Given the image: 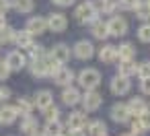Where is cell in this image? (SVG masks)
Returning <instances> with one entry per match:
<instances>
[{
  "label": "cell",
  "mask_w": 150,
  "mask_h": 136,
  "mask_svg": "<svg viewBox=\"0 0 150 136\" xmlns=\"http://www.w3.org/2000/svg\"><path fill=\"white\" fill-rule=\"evenodd\" d=\"M74 17H76V21H78V23L86 25V23H95V21H97L99 11L95 9V4H93V2H82V4H78V6H76Z\"/></svg>",
  "instance_id": "1"
},
{
  "label": "cell",
  "mask_w": 150,
  "mask_h": 136,
  "mask_svg": "<svg viewBox=\"0 0 150 136\" xmlns=\"http://www.w3.org/2000/svg\"><path fill=\"white\" fill-rule=\"evenodd\" d=\"M78 83L80 87H84L86 91H95L99 85H101V72L97 68H84L80 74H78Z\"/></svg>",
  "instance_id": "2"
},
{
  "label": "cell",
  "mask_w": 150,
  "mask_h": 136,
  "mask_svg": "<svg viewBox=\"0 0 150 136\" xmlns=\"http://www.w3.org/2000/svg\"><path fill=\"white\" fill-rule=\"evenodd\" d=\"M107 31H109V35H113V37L125 35V33H127V21H125L123 17L115 15V17H111V19L107 21Z\"/></svg>",
  "instance_id": "3"
},
{
  "label": "cell",
  "mask_w": 150,
  "mask_h": 136,
  "mask_svg": "<svg viewBox=\"0 0 150 136\" xmlns=\"http://www.w3.org/2000/svg\"><path fill=\"white\" fill-rule=\"evenodd\" d=\"M50 60H54L56 64H66L68 60H70V48L66 46V43H58V46H54V50L50 52Z\"/></svg>",
  "instance_id": "4"
},
{
  "label": "cell",
  "mask_w": 150,
  "mask_h": 136,
  "mask_svg": "<svg viewBox=\"0 0 150 136\" xmlns=\"http://www.w3.org/2000/svg\"><path fill=\"white\" fill-rule=\"evenodd\" d=\"M4 62H6L8 70H21L27 64V58H25V54L21 50H13V52H8V56H6Z\"/></svg>",
  "instance_id": "5"
},
{
  "label": "cell",
  "mask_w": 150,
  "mask_h": 136,
  "mask_svg": "<svg viewBox=\"0 0 150 136\" xmlns=\"http://www.w3.org/2000/svg\"><path fill=\"white\" fill-rule=\"evenodd\" d=\"M80 101H82V105H84L86 111H95V109H99V105L103 103V95L97 93V91H86Z\"/></svg>",
  "instance_id": "6"
},
{
  "label": "cell",
  "mask_w": 150,
  "mask_h": 136,
  "mask_svg": "<svg viewBox=\"0 0 150 136\" xmlns=\"http://www.w3.org/2000/svg\"><path fill=\"white\" fill-rule=\"evenodd\" d=\"M129 89H132V80H129V78L119 76V74H115V76L111 78V93H115V95H125V93H129Z\"/></svg>",
  "instance_id": "7"
},
{
  "label": "cell",
  "mask_w": 150,
  "mask_h": 136,
  "mask_svg": "<svg viewBox=\"0 0 150 136\" xmlns=\"http://www.w3.org/2000/svg\"><path fill=\"white\" fill-rule=\"evenodd\" d=\"M129 117H132V113H129L125 103H113V107H111V120L113 122L125 124V122H129Z\"/></svg>",
  "instance_id": "8"
},
{
  "label": "cell",
  "mask_w": 150,
  "mask_h": 136,
  "mask_svg": "<svg viewBox=\"0 0 150 136\" xmlns=\"http://www.w3.org/2000/svg\"><path fill=\"white\" fill-rule=\"evenodd\" d=\"M66 27H68V19H66V15H62V13H54V15H50V19H47V29H52L54 33H62Z\"/></svg>",
  "instance_id": "9"
},
{
  "label": "cell",
  "mask_w": 150,
  "mask_h": 136,
  "mask_svg": "<svg viewBox=\"0 0 150 136\" xmlns=\"http://www.w3.org/2000/svg\"><path fill=\"white\" fill-rule=\"evenodd\" d=\"M25 31H29L31 35H41V33H45L47 31V19H43V17H31L29 21H27V29Z\"/></svg>",
  "instance_id": "10"
},
{
  "label": "cell",
  "mask_w": 150,
  "mask_h": 136,
  "mask_svg": "<svg viewBox=\"0 0 150 136\" xmlns=\"http://www.w3.org/2000/svg\"><path fill=\"white\" fill-rule=\"evenodd\" d=\"M74 80V72L66 66H60L56 72H54V83L60 85V87H70V83Z\"/></svg>",
  "instance_id": "11"
},
{
  "label": "cell",
  "mask_w": 150,
  "mask_h": 136,
  "mask_svg": "<svg viewBox=\"0 0 150 136\" xmlns=\"http://www.w3.org/2000/svg\"><path fill=\"white\" fill-rule=\"evenodd\" d=\"M74 56L76 58H80V60H88V58H93L95 56V48H93V43L91 41H78L76 46H74Z\"/></svg>",
  "instance_id": "12"
},
{
  "label": "cell",
  "mask_w": 150,
  "mask_h": 136,
  "mask_svg": "<svg viewBox=\"0 0 150 136\" xmlns=\"http://www.w3.org/2000/svg\"><path fill=\"white\" fill-rule=\"evenodd\" d=\"M17 117H19V113H17L15 105H2V107H0V124H2V126L15 124Z\"/></svg>",
  "instance_id": "13"
},
{
  "label": "cell",
  "mask_w": 150,
  "mask_h": 136,
  "mask_svg": "<svg viewBox=\"0 0 150 136\" xmlns=\"http://www.w3.org/2000/svg\"><path fill=\"white\" fill-rule=\"evenodd\" d=\"M84 126H86V115H84L82 111H72V113L68 115V128H70V132L82 130Z\"/></svg>",
  "instance_id": "14"
},
{
  "label": "cell",
  "mask_w": 150,
  "mask_h": 136,
  "mask_svg": "<svg viewBox=\"0 0 150 136\" xmlns=\"http://www.w3.org/2000/svg\"><path fill=\"white\" fill-rule=\"evenodd\" d=\"M99 60L103 64H113L117 60V46H103L99 50Z\"/></svg>",
  "instance_id": "15"
},
{
  "label": "cell",
  "mask_w": 150,
  "mask_h": 136,
  "mask_svg": "<svg viewBox=\"0 0 150 136\" xmlns=\"http://www.w3.org/2000/svg\"><path fill=\"white\" fill-rule=\"evenodd\" d=\"M80 99H82V95L78 93L76 87H66V89L62 91V101H64L66 105H76Z\"/></svg>",
  "instance_id": "16"
},
{
  "label": "cell",
  "mask_w": 150,
  "mask_h": 136,
  "mask_svg": "<svg viewBox=\"0 0 150 136\" xmlns=\"http://www.w3.org/2000/svg\"><path fill=\"white\" fill-rule=\"evenodd\" d=\"M35 105H37L39 109L52 107V105H54V95H52L50 91H39V93L35 95Z\"/></svg>",
  "instance_id": "17"
},
{
  "label": "cell",
  "mask_w": 150,
  "mask_h": 136,
  "mask_svg": "<svg viewBox=\"0 0 150 136\" xmlns=\"http://www.w3.org/2000/svg\"><path fill=\"white\" fill-rule=\"evenodd\" d=\"M125 105H127V109H129V113H132V115H140V113L148 107V105H146V101H144L142 97H132Z\"/></svg>",
  "instance_id": "18"
},
{
  "label": "cell",
  "mask_w": 150,
  "mask_h": 136,
  "mask_svg": "<svg viewBox=\"0 0 150 136\" xmlns=\"http://www.w3.org/2000/svg\"><path fill=\"white\" fill-rule=\"evenodd\" d=\"M117 74L119 76H125V78H129L132 74H136V62L134 60H121L119 64H117Z\"/></svg>",
  "instance_id": "19"
},
{
  "label": "cell",
  "mask_w": 150,
  "mask_h": 136,
  "mask_svg": "<svg viewBox=\"0 0 150 136\" xmlns=\"http://www.w3.org/2000/svg\"><path fill=\"white\" fill-rule=\"evenodd\" d=\"M15 43L19 46V48H31L33 46V35L29 33V31H17L15 33Z\"/></svg>",
  "instance_id": "20"
},
{
  "label": "cell",
  "mask_w": 150,
  "mask_h": 136,
  "mask_svg": "<svg viewBox=\"0 0 150 136\" xmlns=\"http://www.w3.org/2000/svg\"><path fill=\"white\" fill-rule=\"evenodd\" d=\"M134 56H136V48L129 41H125L117 48V58L119 60H134Z\"/></svg>",
  "instance_id": "21"
},
{
  "label": "cell",
  "mask_w": 150,
  "mask_h": 136,
  "mask_svg": "<svg viewBox=\"0 0 150 136\" xmlns=\"http://www.w3.org/2000/svg\"><path fill=\"white\" fill-rule=\"evenodd\" d=\"M88 136H107V126L101 120L88 122Z\"/></svg>",
  "instance_id": "22"
},
{
  "label": "cell",
  "mask_w": 150,
  "mask_h": 136,
  "mask_svg": "<svg viewBox=\"0 0 150 136\" xmlns=\"http://www.w3.org/2000/svg\"><path fill=\"white\" fill-rule=\"evenodd\" d=\"M95 9L99 11V13H105V15H109V13H113L115 9H117V2L115 0H95Z\"/></svg>",
  "instance_id": "23"
},
{
  "label": "cell",
  "mask_w": 150,
  "mask_h": 136,
  "mask_svg": "<svg viewBox=\"0 0 150 136\" xmlns=\"http://www.w3.org/2000/svg\"><path fill=\"white\" fill-rule=\"evenodd\" d=\"M37 128H39V124H37V120H35V117L25 115V117L21 120V130H23V132H27V134H35V132H37Z\"/></svg>",
  "instance_id": "24"
},
{
  "label": "cell",
  "mask_w": 150,
  "mask_h": 136,
  "mask_svg": "<svg viewBox=\"0 0 150 136\" xmlns=\"http://www.w3.org/2000/svg\"><path fill=\"white\" fill-rule=\"evenodd\" d=\"M11 6L17 11V13H31L33 11V0H13Z\"/></svg>",
  "instance_id": "25"
},
{
  "label": "cell",
  "mask_w": 150,
  "mask_h": 136,
  "mask_svg": "<svg viewBox=\"0 0 150 136\" xmlns=\"http://www.w3.org/2000/svg\"><path fill=\"white\" fill-rule=\"evenodd\" d=\"M15 109H17V113H21V115L25 117V115H31V109H33V103H31L29 99H25V97H21V99L17 101V105H15Z\"/></svg>",
  "instance_id": "26"
},
{
  "label": "cell",
  "mask_w": 150,
  "mask_h": 136,
  "mask_svg": "<svg viewBox=\"0 0 150 136\" xmlns=\"http://www.w3.org/2000/svg\"><path fill=\"white\" fill-rule=\"evenodd\" d=\"M93 35H95L97 39H105V37H109L107 23H103V21H95V23H93Z\"/></svg>",
  "instance_id": "27"
},
{
  "label": "cell",
  "mask_w": 150,
  "mask_h": 136,
  "mask_svg": "<svg viewBox=\"0 0 150 136\" xmlns=\"http://www.w3.org/2000/svg\"><path fill=\"white\" fill-rule=\"evenodd\" d=\"M134 13H136V17H138L140 21H150V4H148V2H140Z\"/></svg>",
  "instance_id": "28"
},
{
  "label": "cell",
  "mask_w": 150,
  "mask_h": 136,
  "mask_svg": "<svg viewBox=\"0 0 150 136\" xmlns=\"http://www.w3.org/2000/svg\"><path fill=\"white\" fill-rule=\"evenodd\" d=\"M43 134L45 136H62V124L60 122H47Z\"/></svg>",
  "instance_id": "29"
},
{
  "label": "cell",
  "mask_w": 150,
  "mask_h": 136,
  "mask_svg": "<svg viewBox=\"0 0 150 136\" xmlns=\"http://www.w3.org/2000/svg\"><path fill=\"white\" fill-rule=\"evenodd\" d=\"M136 74L140 76V80H144V78H150V60H146V62H140V64L136 66Z\"/></svg>",
  "instance_id": "30"
},
{
  "label": "cell",
  "mask_w": 150,
  "mask_h": 136,
  "mask_svg": "<svg viewBox=\"0 0 150 136\" xmlns=\"http://www.w3.org/2000/svg\"><path fill=\"white\" fill-rule=\"evenodd\" d=\"M129 126H132V132H129V134H134V136H140V134H144V132H146V130H144V126L140 124L138 115H132V117H129Z\"/></svg>",
  "instance_id": "31"
},
{
  "label": "cell",
  "mask_w": 150,
  "mask_h": 136,
  "mask_svg": "<svg viewBox=\"0 0 150 136\" xmlns=\"http://www.w3.org/2000/svg\"><path fill=\"white\" fill-rule=\"evenodd\" d=\"M138 39L144 41V43H150V23H144L138 29Z\"/></svg>",
  "instance_id": "32"
},
{
  "label": "cell",
  "mask_w": 150,
  "mask_h": 136,
  "mask_svg": "<svg viewBox=\"0 0 150 136\" xmlns=\"http://www.w3.org/2000/svg\"><path fill=\"white\" fill-rule=\"evenodd\" d=\"M15 33H17V31H15L13 27H8V25H6L2 31H0V41H4V43H8V41H15Z\"/></svg>",
  "instance_id": "33"
},
{
  "label": "cell",
  "mask_w": 150,
  "mask_h": 136,
  "mask_svg": "<svg viewBox=\"0 0 150 136\" xmlns=\"http://www.w3.org/2000/svg\"><path fill=\"white\" fill-rule=\"evenodd\" d=\"M142 2V0H119L117 6L123 9V11H136V6Z\"/></svg>",
  "instance_id": "34"
},
{
  "label": "cell",
  "mask_w": 150,
  "mask_h": 136,
  "mask_svg": "<svg viewBox=\"0 0 150 136\" xmlns=\"http://www.w3.org/2000/svg\"><path fill=\"white\" fill-rule=\"evenodd\" d=\"M29 52H31V58L33 60H41V58H45V50H43V46H31L29 48Z\"/></svg>",
  "instance_id": "35"
},
{
  "label": "cell",
  "mask_w": 150,
  "mask_h": 136,
  "mask_svg": "<svg viewBox=\"0 0 150 136\" xmlns=\"http://www.w3.org/2000/svg\"><path fill=\"white\" fill-rule=\"evenodd\" d=\"M43 111H45V120H47V122H58L60 109H58L56 105H52V107H47V109H43Z\"/></svg>",
  "instance_id": "36"
},
{
  "label": "cell",
  "mask_w": 150,
  "mask_h": 136,
  "mask_svg": "<svg viewBox=\"0 0 150 136\" xmlns=\"http://www.w3.org/2000/svg\"><path fill=\"white\" fill-rule=\"evenodd\" d=\"M138 120H140V124L144 126V130H150V107H146V109L138 115Z\"/></svg>",
  "instance_id": "37"
},
{
  "label": "cell",
  "mask_w": 150,
  "mask_h": 136,
  "mask_svg": "<svg viewBox=\"0 0 150 136\" xmlns=\"http://www.w3.org/2000/svg\"><path fill=\"white\" fill-rule=\"evenodd\" d=\"M8 74H11V70H8L6 62H2V60H0V80H4Z\"/></svg>",
  "instance_id": "38"
},
{
  "label": "cell",
  "mask_w": 150,
  "mask_h": 136,
  "mask_svg": "<svg viewBox=\"0 0 150 136\" xmlns=\"http://www.w3.org/2000/svg\"><path fill=\"white\" fill-rule=\"evenodd\" d=\"M11 97V89L8 87H0V101H6Z\"/></svg>",
  "instance_id": "39"
},
{
  "label": "cell",
  "mask_w": 150,
  "mask_h": 136,
  "mask_svg": "<svg viewBox=\"0 0 150 136\" xmlns=\"http://www.w3.org/2000/svg\"><path fill=\"white\" fill-rule=\"evenodd\" d=\"M140 89H142L144 95H150V78H144L142 85H140Z\"/></svg>",
  "instance_id": "40"
},
{
  "label": "cell",
  "mask_w": 150,
  "mask_h": 136,
  "mask_svg": "<svg viewBox=\"0 0 150 136\" xmlns=\"http://www.w3.org/2000/svg\"><path fill=\"white\" fill-rule=\"evenodd\" d=\"M8 9H11V0H0V15H6Z\"/></svg>",
  "instance_id": "41"
},
{
  "label": "cell",
  "mask_w": 150,
  "mask_h": 136,
  "mask_svg": "<svg viewBox=\"0 0 150 136\" xmlns=\"http://www.w3.org/2000/svg\"><path fill=\"white\" fill-rule=\"evenodd\" d=\"M74 2V0H54V4H58V6H70Z\"/></svg>",
  "instance_id": "42"
},
{
  "label": "cell",
  "mask_w": 150,
  "mask_h": 136,
  "mask_svg": "<svg viewBox=\"0 0 150 136\" xmlns=\"http://www.w3.org/2000/svg\"><path fill=\"white\" fill-rule=\"evenodd\" d=\"M6 27V19H4V15H0V31H2Z\"/></svg>",
  "instance_id": "43"
},
{
  "label": "cell",
  "mask_w": 150,
  "mask_h": 136,
  "mask_svg": "<svg viewBox=\"0 0 150 136\" xmlns=\"http://www.w3.org/2000/svg\"><path fill=\"white\" fill-rule=\"evenodd\" d=\"M70 136H86L82 130H74V132H70Z\"/></svg>",
  "instance_id": "44"
},
{
  "label": "cell",
  "mask_w": 150,
  "mask_h": 136,
  "mask_svg": "<svg viewBox=\"0 0 150 136\" xmlns=\"http://www.w3.org/2000/svg\"><path fill=\"white\" fill-rule=\"evenodd\" d=\"M31 136H45V134H37V132H35V134H31Z\"/></svg>",
  "instance_id": "45"
},
{
  "label": "cell",
  "mask_w": 150,
  "mask_h": 136,
  "mask_svg": "<svg viewBox=\"0 0 150 136\" xmlns=\"http://www.w3.org/2000/svg\"><path fill=\"white\" fill-rule=\"evenodd\" d=\"M121 136H134V134H121Z\"/></svg>",
  "instance_id": "46"
},
{
  "label": "cell",
  "mask_w": 150,
  "mask_h": 136,
  "mask_svg": "<svg viewBox=\"0 0 150 136\" xmlns=\"http://www.w3.org/2000/svg\"><path fill=\"white\" fill-rule=\"evenodd\" d=\"M146 2H148V4H150V0H146Z\"/></svg>",
  "instance_id": "47"
},
{
  "label": "cell",
  "mask_w": 150,
  "mask_h": 136,
  "mask_svg": "<svg viewBox=\"0 0 150 136\" xmlns=\"http://www.w3.org/2000/svg\"><path fill=\"white\" fill-rule=\"evenodd\" d=\"M62 136H64V134H62Z\"/></svg>",
  "instance_id": "48"
}]
</instances>
